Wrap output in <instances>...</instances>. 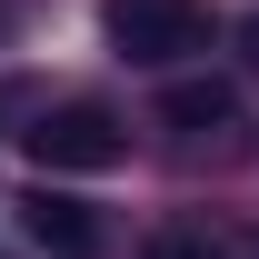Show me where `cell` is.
<instances>
[{"label": "cell", "instance_id": "3", "mask_svg": "<svg viewBox=\"0 0 259 259\" xmlns=\"http://www.w3.org/2000/svg\"><path fill=\"white\" fill-rule=\"evenodd\" d=\"M20 239H30L40 259H100V220L80 209V199H60V190L20 199Z\"/></svg>", "mask_w": 259, "mask_h": 259}, {"label": "cell", "instance_id": "5", "mask_svg": "<svg viewBox=\"0 0 259 259\" xmlns=\"http://www.w3.org/2000/svg\"><path fill=\"white\" fill-rule=\"evenodd\" d=\"M150 259H209V249H199V239H160Z\"/></svg>", "mask_w": 259, "mask_h": 259}, {"label": "cell", "instance_id": "4", "mask_svg": "<svg viewBox=\"0 0 259 259\" xmlns=\"http://www.w3.org/2000/svg\"><path fill=\"white\" fill-rule=\"evenodd\" d=\"M229 110H239L229 80H169V90H160V120L190 130V140H199V130H229Z\"/></svg>", "mask_w": 259, "mask_h": 259}, {"label": "cell", "instance_id": "1", "mask_svg": "<svg viewBox=\"0 0 259 259\" xmlns=\"http://www.w3.org/2000/svg\"><path fill=\"white\" fill-rule=\"evenodd\" d=\"M100 30H110L120 60L169 70V60H190L209 40V0H100Z\"/></svg>", "mask_w": 259, "mask_h": 259}, {"label": "cell", "instance_id": "2", "mask_svg": "<svg viewBox=\"0 0 259 259\" xmlns=\"http://www.w3.org/2000/svg\"><path fill=\"white\" fill-rule=\"evenodd\" d=\"M120 150H130V130L100 110V100H60V110H40L30 130H20V160L30 169H120Z\"/></svg>", "mask_w": 259, "mask_h": 259}]
</instances>
